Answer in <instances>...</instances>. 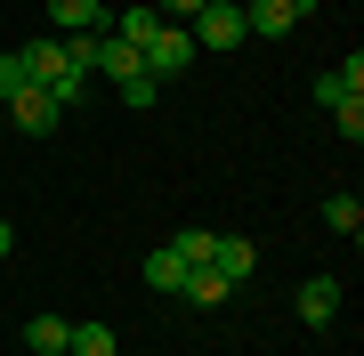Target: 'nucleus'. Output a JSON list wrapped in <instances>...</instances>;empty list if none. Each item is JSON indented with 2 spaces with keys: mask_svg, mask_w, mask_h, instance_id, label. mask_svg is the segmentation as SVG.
I'll return each mask as SVG.
<instances>
[{
  "mask_svg": "<svg viewBox=\"0 0 364 356\" xmlns=\"http://www.w3.org/2000/svg\"><path fill=\"white\" fill-rule=\"evenodd\" d=\"M203 9H243V0H203Z\"/></svg>",
  "mask_w": 364,
  "mask_h": 356,
  "instance_id": "obj_20",
  "label": "nucleus"
},
{
  "mask_svg": "<svg viewBox=\"0 0 364 356\" xmlns=\"http://www.w3.org/2000/svg\"><path fill=\"white\" fill-rule=\"evenodd\" d=\"M9 243H16V235H9V219H0V259H9Z\"/></svg>",
  "mask_w": 364,
  "mask_h": 356,
  "instance_id": "obj_19",
  "label": "nucleus"
},
{
  "mask_svg": "<svg viewBox=\"0 0 364 356\" xmlns=\"http://www.w3.org/2000/svg\"><path fill=\"white\" fill-rule=\"evenodd\" d=\"M114 90H122L130 114H154V90H162V81H154V73H130V81H114Z\"/></svg>",
  "mask_w": 364,
  "mask_h": 356,
  "instance_id": "obj_16",
  "label": "nucleus"
},
{
  "mask_svg": "<svg viewBox=\"0 0 364 356\" xmlns=\"http://www.w3.org/2000/svg\"><path fill=\"white\" fill-rule=\"evenodd\" d=\"M299 16H308V0H243V41H284Z\"/></svg>",
  "mask_w": 364,
  "mask_h": 356,
  "instance_id": "obj_4",
  "label": "nucleus"
},
{
  "mask_svg": "<svg viewBox=\"0 0 364 356\" xmlns=\"http://www.w3.org/2000/svg\"><path fill=\"white\" fill-rule=\"evenodd\" d=\"M340 316V284L332 276H308L299 284V324H332Z\"/></svg>",
  "mask_w": 364,
  "mask_h": 356,
  "instance_id": "obj_9",
  "label": "nucleus"
},
{
  "mask_svg": "<svg viewBox=\"0 0 364 356\" xmlns=\"http://www.w3.org/2000/svg\"><path fill=\"white\" fill-rule=\"evenodd\" d=\"M227 291H235V284H227L219 267L203 259V267H186V284H178V300H186V308H227Z\"/></svg>",
  "mask_w": 364,
  "mask_h": 356,
  "instance_id": "obj_8",
  "label": "nucleus"
},
{
  "mask_svg": "<svg viewBox=\"0 0 364 356\" xmlns=\"http://www.w3.org/2000/svg\"><path fill=\"white\" fill-rule=\"evenodd\" d=\"M316 97H324V106H348V97H364V57L348 49V65H332L324 81H316Z\"/></svg>",
  "mask_w": 364,
  "mask_h": 356,
  "instance_id": "obj_10",
  "label": "nucleus"
},
{
  "mask_svg": "<svg viewBox=\"0 0 364 356\" xmlns=\"http://www.w3.org/2000/svg\"><path fill=\"white\" fill-rule=\"evenodd\" d=\"M210 267H219V276H227L235 291H243L251 276H259V243H243V235H219V243H210Z\"/></svg>",
  "mask_w": 364,
  "mask_h": 356,
  "instance_id": "obj_6",
  "label": "nucleus"
},
{
  "mask_svg": "<svg viewBox=\"0 0 364 356\" xmlns=\"http://www.w3.org/2000/svg\"><path fill=\"white\" fill-rule=\"evenodd\" d=\"M49 16H57V33H105V25H114V16H105V0H49Z\"/></svg>",
  "mask_w": 364,
  "mask_h": 356,
  "instance_id": "obj_7",
  "label": "nucleus"
},
{
  "mask_svg": "<svg viewBox=\"0 0 364 356\" xmlns=\"http://www.w3.org/2000/svg\"><path fill=\"white\" fill-rule=\"evenodd\" d=\"M210 243H219L210 227H178V235H170V251H178L186 267H203V259H210Z\"/></svg>",
  "mask_w": 364,
  "mask_h": 356,
  "instance_id": "obj_15",
  "label": "nucleus"
},
{
  "mask_svg": "<svg viewBox=\"0 0 364 356\" xmlns=\"http://www.w3.org/2000/svg\"><path fill=\"white\" fill-rule=\"evenodd\" d=\"M25 340H33V356H65V316H33Z\"/></svg>",
  "mask_w": 364,
  "mask_h": 356,
  "instance_id": "obj_14",
  "label": "nucleus"
},
{
  "mask_svg": "<svg viewBox=\"0 0 364 356\" xmlns=\"http://www.w3.org/2000/svg\"><path fill=\"white\" fill-rule=\"evenodd\" d=\"M65 356H122V340L105 324H65Z\"/></svg>",
  "mask_w": 364,
  "mask_h": 356,
  "instance_id": "obj_11",
  "label": "nucleus"
},
{
  "mask_svg": "<svg viewBox=\"0 0 364 356\" xmlns=\"http://www.w3.org/2000/svg\"><path fill=\"white\" fill-rule=\"evenodd\" d=\"M324 227L356 243V235H364V203H356V195H332V203H324Z\"/></svg>",
  "mask_w": 364,
  "mask_h": 356,
  "instance_id": "obj_13",
  "label": "nucleus"
},
{
  "mask_svg": "<svg viewBox=\"0 0 364 356\" xmlns=\"http://www.w3.org/2000/svg\"><path fill=\"white\" fill-rule=\"evenodd\" d=\"M332 122H340V138L356 146V138H364V97H348V106H332Z\"/></svg>",
  "mask_w": 364,
  "mask_h": 356,
  "instance_id": "obj_17",
  "label": "nucleus"
},
{
  "mask_svg": "<svg viewBox=\"0 0 364 356\" xmlns=\"http://www.w3.org/2000/svg\"><path fill=\"white\" fill-rule=\"evenodd\" d=\"M195 33H186V25H170V16H154V33H146L138 41V65L146 73H154V81H170V73H186V65H195Z\"/></svg>",
  "mask_w": 364,
  "mask_h": 356,
  "instance_id": "obj_2",
  "label": "nucleus"
},
{
  "mask_svg": "<svg viewBox=\"0 0 364 356\" xmlns=\"http://www.w3.org/2000/svg\"><path fill=\"white\" fill-rule=\"evenodd\" d=\"M308 9H316V0H308Z\"/></svg>",
  "mask_w": 364,
  "mask_h": 356,
  "instance_id": "obj_21",
  "label": "nucleus"
},
{
  "mask_svg": "<svg viewBox=\"0 0 364 356\" xmlns=\"http://www.w3.org/2000/svg\"><path fill=\"white\" fill-rule=\"evenodd\" d=\"M186 33H195V49H243V9H195Z\"/></svg>",
  "mask_w": 364,
  "mask_h": 356,
  "instance_id": "obj_5",
  "label": "nucleus"
},
{
  "mask_svg": "<svg viewBox=\"0 0 364 356\" xmlns=\"http://www.w3.org/2000/svg\"><path fill=\"white\" fill-rule=\"evenodd\" d=\"M16 65H25V81H33V90H49L65 114L81 106V97H90V73L73 65V49H65V41H33V49L16 57Z\"/></svg>",
  "mask_w": 364,
  "mask_h": 356,
  "instance_id": "obj_1",
  "label": "nucleus"
},
{
  "mask_svg": "<svg viewBox=\"0 0 364 356\" xmlns=\"http://www.w3.org/2000/svg\"><path fill=\"white\" fill-rule=\"evenodd\" d=\"M146 284H154V291H170V300H178V284H186V259H178V251H154V259H146Z\"/></svg>",
  "mask_w": 364,
  "mask_h": 356,
  "instance_id": "obj_12",
  "label": "nucleus"
},
{
  "mask_svg": "<svg viewBox=\"0 0 364 356\" xmlns=\"http://www.w3.org/2000/svg\"><path fill=\"white\" fill-rule=\"evenodd\" d=\"M0 106H9V122H16V130H25V138H49L57 122H65V106H57L49 90H33V81H16V90L0 97Z\"/></svg>",
  "mask_w": 364,
  "mask_h": 356,
  "instance_id": "obj_3",
  "label": "nucleus"
},
{
  "mask_svg": "<svg viewBox=\"0 0 364 356\" xmlns=\"http://www.w3.org/2000/svg\"><path fill=\"white\" fill-rule=\"evenodd\" d=\"M146 9H154V16H170V25H186V16L203 9V0H146Z\"/></svg>",
  "mask_w": 364,
  "mask_h": 356,
  "instance_id": "obj_18",
  "label": "nucleus"
}]
</instances>
